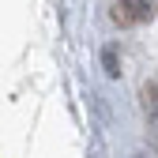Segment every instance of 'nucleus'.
I'll list each match as a JSON object with an SVG mask.
<instances>
[{
	"label": "nucleus",
	"instance_id": "nucleus-1",
	"mask_svg": "<svg viewBox=\"0 0 158 158\" xmlns=\"http://www.w3.org/2000/svg\"><path fill=\"white\" fill-rule=\"evenodd\" d=\"M109 15L117 27H143L154 15V0H117Z\"/></svg>",
	"mask_w": 158,
	"mask_h": 158
},
{
	"label": "nucleus",
	"instance_id": "nucleus-2",
	"mask_svg": "<svg viewBox=\"0 0 158 158\" xmlns=\"http://www.w3.org/2000/svg\"><path fill=\"white\" fill-rule=\"evenodd\" d=\"M102 60H106V72H109V75H121V68H117V53H113V49H106Z\"/></svg>",
	"mask_w": 158,
	"mask_h": 158
}]
</instances>
